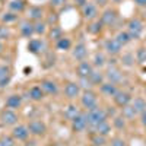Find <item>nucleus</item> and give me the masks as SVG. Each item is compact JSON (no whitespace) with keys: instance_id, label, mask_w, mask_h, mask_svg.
I'll list each match as a JSON object with an SVG mask.
<instances>
[{"instance_id":"obj_27","label":"nucleus","mask_w":146,"mask_h":146,"mask_svg":"<svg viewBox=\"0 0 146 146\" xmlns=\"http://www.w3.org/2000/svg\"><path fill=\"white\" fill-rule=\"evenodd\" d=\"M9 10L13 12V13H18V12H23L25 10V2L23 0H12V2L7 5Z\"/></svg>"},{"instance_id":"obj_38","label":"nucleus","mask_w":146,"mask_h":146,"mask_svg":"<svg viewBox=\"0 0 146 146\" xmlns=\"http://www.w3.org/2000/svg\"><path fill=\"white\" fill-rule=\"evenodd\" d=\"M16 19H18V15L13 13V12H7V13H3V16H2V22H5V23L15 22Z\"/></svg>"},{"instance_id":"obj_48","label":"nucleus","mask_w":146,"mask_h":146,"mask_svg":"<svg viewBox=\"0 0 146 146\" xmlns=\"http://www.w3.org/2000/svg\"><path fill=\"white\" fill-rule=\"evenodd\" d=\"M107 3H108V0H96L95 5H96V6H105Z\"/></svg>"},{"instance_id":"obj_19","label":"nucleus","mask_w":146,"mask_h":146,"mask_svg":"<svg viewBox=\"0 0 146 146\" xmlns=\"http://www.w3.org/2000/svg\"><path fill=\"white\" fill-rule=\"evenodd\" d=\"M100 91H101V94L105 95V96H114V95L117 94L118 88H117V85L113 83V82H104V83H101Z\"/></svg>"},{"instance_id":"obj_2","label":"nucleus","mask_w":146,"mask_h":146,"mask_svg":"<svg viewBox=\"0 0 146 146\" xmlns=\"http://www.w3.org/2000/svg\"><path fill=\"white\" fill-rule=\"evenodd\" d=\"M143 31H145V27H143V22L140 19L133 18V19L129 21V23H127V32H129L131 40H139L142 36V34H143Z\"/></svg>"},{"instance_id":"obj_29","label":"nucleus","mask_w":146,"mask_h":146,"mask_svg":"<svg viewBox=\"0 0 146 146\" xmlns=\"http://www.w3.org/2000/svg\"><path fill=\"white\" fill-rule=\"evenodd\" d=\"M89 79H91L92 85H101V83H104L105 75H104V73H102L101 70H94V72L91 73Z\"/></svg>"},{"instance_id":"obj_7","label":"nucleus","mask_w":146,"mask_h":146,"mask_svg":"<svg viewBox=\"0 0 146 146\" xmlns=\"http://www.w3.org/2000/svg\"><path fill=\"white\" fill-rule=\"evenodd\" d=\"M28 129H29V133L34 136H44L47 131V126L41 120H31L28 124Z\"/></svg>"},{"instance_id":"obj_43","label":"nucleus","mask_w":146,"mask_h":146,"mask_svg":"<svg viewBox=\"0 0 146 146\" xmlns=\"http://www.w3.org/2000/svg\"><path fill=\"white\" fill-rule=\"evenodd\" d=\"M111 146H127V142L121 137H114L111 140Z\"/></svg>"},{"instance_id":"obj_47","label":"nucleus","mask_w":146,"mask_h":146,"mask_svg":"<svg viewBox=\"0 0 146 146\" xmlns=\"http://www.w3.org/2000/svg\"><path fill=\"white\" fill-rule=\"evenodd\" d=\"M75 3L78 5V6H80V7H83L85 5L88 3V0H75Z\"/></svg>"},{"instance_id":"obj_18","label":"nucleus","mask_w":146,"mask_h":146,"mask_svg":"<svg viewBox=\"0 0 146 146\" xmlns=\"http://www.w3.org/2000/svg\"><path fill=\"white\" fill-rule=\"evenodd\" d=\"M12 79V72H10V67L9 66H5L2 64L0 66V88H5L9 85Z\"/></svg>"},{"instance_id":"obj_42","label":"nucleus","mask_w":146,"mask_h":146,"mask_svg":"<svg viewBox=\"0 0 146 146\" xmlns=\"http://www.w3.org/2000/svg\"><path fill=\"white\" fill-rule=\"evenodd\" d=\"M126 118L121 115V117H115L114 118V126L117 127V129H124V126H126V121H124Z\"/></svg>"},{"instance_id":"obj_20","label":"nucleus","mask_w":146,"mask_h":146,"mask_svg":"<svg viewBox=\"0 0 146 146\" xmlns=\"http://www.w3.org/2000/svg\"><path fill=\"white\" fill-rule=\"evenodd\" d=\"M44 48V42L40 38H32L28 42V51L31 54H40Z\"/></svg>"},{"instance_id":"obj_31","label":"nucleus","mask_w":146,"mask_h":146,"mask_svg":"<svg viewBox=\"0 0 146 146\" xmlns=\"http://www.w3.org/2000/svg\"><path fill=\"white\" fill-rule=\"evenodd\" d=\"M48 36H50V40L51 41H58L60 38H63V32H62V29H60L57 25H54V27H51V29H50V32H48Z\"/></svg>"},{"instance_id":"obj_1","label":"nucleus","mask_w":146,"mask_h":146,"mask_svg":"<svg viewBox=\"0 0 146 146\" xmlns=\"http://www.w3.org/2000/svg\"><path fill=\"white\" fill-rule=\"evenodd\" d=\"M86 118H88V129H92L95 126H98L102 121L108 120V114L104 108L101 107H94L91 110H86Z\"/></svg>"},{"instance_id":"obj_52","label":"nucleus","mask_w":146,"mask_h":146,"mask_svg":"<svg viewBox=\"0 0 146 146\" xmlns=\"http://www.w3.org/2000/svg\"><path fill=\"white\" fill-rule=\"evenodd\" d=\"M91 146H95V145H91Z\"/></svg>"},{"instance_id":"obj_45","label":"nucleus","mask_w":146,"mask_h":146,"mask_svg":"<svg viewBox=\"0 0 146 146\" xmlns=\"http://www.w3.org/2000/svg\"><path fill=\"white\" fill-rule=\"evenodd\" d=\"M140 123H142V126L146 129V111H143V113L140 114Z\"/></svg>"},{"instance_id":"obj_35","label":"nucleus","mask_w":146,"mask_h":146,"mask_svg":"<svg viewBox=\"0 0 146 146\" xmlns=\"http://www.w3.org/2000/svg\"><path fill=\"white\" fill-rule=\"evenodd\" d=\"M105 63H107V58H105V56L102 54V53H96L95 54V57H94V67H98V69H101V67H104L105 66Z\"/></svg>"},{"instance_id":"obj_16","label":"nucleus","mask_w":146,"mask_h":146,"mask_svg":"<svg viewBox=\"0 0 146 146\" xmlns=\"http://www.w3.org/2000/svg\"><path fill=\"white\" fill-rule=\"evenodd\" d=\"M19 32L22 36L25 38H31V36L35 34V28H34V22L29 19H25L19 23Z\"/></svg>"},{"instance_id":"obj_14","label":"nucleus","mask_w":146,"mask_h":146,"mask_svg":"<svg viewBox=\"0 0 146 146\" xmlns=\"http://www.w3.org/2000/svg\"><path fill=\"white\" fill-rule=\"evenodd\" d=\"M94 72V64L83 60V62H79L78 67H76V75L79 78H89L91 73Z\"/></svg>"},{"instance_id":"obj_22","label":"nucleus","mask_w":146,"mask_h":146,"mask_svg":"<svg viewBox=\"0 0 146 146\" xmlns=\"http://www.w3.org/2000/svg\"><path fill=\"white\" fill-rule=\"evenodd\" d=\"M28 95H29V100H32V101H41V100L44 98L45 94H44V91H42L41 86H38V85H34L32 88H29Z\"/></svg>"},{"instance_id":"obj_28","label":"nucleus","mask_w":146,"mask_h":146,"mask_svg":"<svg viewBox=\"0 0 146 146\" xmlns=\"http://www.w3.org/2000/svg\"><path fill=\"white\" fill-rule=\"evenodd\" d=\"M56 48L58 51H67L72 48V41L70 38H67V36H63V38H60L57 42H56Z\"/></svg>"},{"instance_id":"obj_8","label":"nucleus","mask_w":146,"mask_h":146,"mask_svg":"<svg viewBox=\"0 0 146 146\" xmlns=\"http://www.w3.org/2000/svg\"><path fill=\"white\" fill-rule=\"evenodd\" d=\"M105 78L108 79V82H113V83L118 85L121 80H123V73H121V70L115 64H113V66H110L108 70L105 72Z\"/></svg>"},{"instance_id":"obj_40","label":"nucleus","mask_w":146,"mask_h":146,"mask_svg":"<svg viewBox=\"0 0 146 146\" xmlns=\"http://www.w3.org/2000/svg\"><path fill=\"white\" fill-rule=\"evenodd\" d=\"M0 146H15V139L12 136H2L0 137Z\"/></svg>"},{"instance_id":"obj_11","label":"nucleus","mask_w":146,"mask_h":146,"mask_svg":"<svg viewBox=\"0 0 146 146\" xmlns=\"http://www.w3.org/2000/svg\"><path fill=\"white\" fill-rule=\"evenodd\" d=\"M29 129L28 126L25 124H18L13 127V130H12V137H13L15 140H27L29 137Z\"/></svg>"},{"instance_id":"obj_44","label":"nucleus","mask_w":146,"mask_h":146,"mask_svg":"<svg viewBox=\"0 0 146 146\" xmlns=\"http://www.w3.org/2000/svg\"><path fill=\"white\" fill-rule=\"evenodd\" d=\"M64 3H66V0H50V5L53 7H62L64 6Z\"/></svg>"},{"instance_id":"obj_26","label":"nucleus","mask_w":146,"mask_h":146,"mask_svg":"<svg viewBox=\"0 0 146 146\" xmlns=\"http://www.w3.org/2000/svg\"><path fill=\"white\" fill-rule=\"evenodd\" d=\"M80 113H82V111H80V110H79L75 104H70L69 107H66V108H64V113H63V114H64V117H66L67 120H70V121H72L73 118H75L76 115H79Z\"/></svg>"},{"instance_id":"obj_5","label":"nucleus","mask_w":146,"mask_h":146,"mask_svg":"<svg viewBox=\"0 0 146 146\" xmlns=\"http://www.w3.org/2000/svg\"><path fill=\"white\" fill-rule=\"evenodd\" d=\"M82 16L88 22L96 21V18H98V6H96L95 3H92V2H88L82 7Z\"/></svg>"},{"instance_id":"obj_15","label":"nucleus","mask_w":146,"mask_h":146,"mask_svg":"<svg viewBox=\"0 0 146 146\" xmlns=\"http://www.w3.org/2000/svg\"><path fill=\"white\" fill-rule=\"evenodd\" d=\"M72 56L75 60H78V62H83V60H86V57H88V47L83 42L76 44L75 48L72 50Z\"/></svg>"},{"instance_id":"obj_17","label":"nucleus","mask_w":146,"mask_h":146,"mask_svg":"<svg viewBox=\"0 0 146 146\" xmlns=\"http://www.w3.org/2000/svg\"><path fill=\"white\" fill-rule=\"evenodd\" d=\"M41 88H42L44 94H47V95H56V94L58 92V85H57V82H54V80H51V79L42 80V82H41Z\"/></svg>"},{"instance_id":"obj_51","label":"nucleus","mask_w":146,"mask_h":146,"mask_svg":"<svg viewBox=\"0 0 146 146\" xmlns=\"http://www.w3.org/2000/svg\"><path fill=\"white\" fill-rule=\"evenodd\" d=\"M145 94H146V86H145Z\"/></svg>"},{"instance_id":"obj_37","label":"nucleus","mask_w":146,"mask_h":146,"mask_svg":"<svg viewBox=\"0 0 146 146\" xmlns=\"http://www.w3.org/2000/svg\"><path fill=\"white\" fill-rule=\"evenodd\" d=\"M10 29L5 25H0V41H6L10 38Z\"/></svg>"},{"instance_id":"obj_23","label":"nucleus","mask_w":146,"mask_h":146,"mask_svg":"<svg viewBox=\"0 0 146 146\" xmlns=\"http://www.w3.org/2000/svg\"><path fill=\"white\" fill-rule=\"evenodd\" d=\"M42 16H44V12H42L41 7L32 6V7L28 9V19H29V21H35V22H36V21H41Z\"/></svg>"},{"instance_id":"obj_6","label":"nucleus","mask_w":146,"mask_h":146,"mask_svg":"<svg viewBox=\"0 0 146 146\" xmlns=\"http://www.w3.org/2000/svg\"><path fill=\"white\" fill-rule=\"evenodd\" d=\"M104 50L110 56H118L121 53V50H123V45H121L115 38H108L104 42Z\"/></svg>"},{"instance_id":"obj_21","label":"nucleus","mask_w":146,"mask_h":146,"mask_svg":"<svg viewBox=\"0 0 146 146\" xmlns=\"http://www.w3.org/2000/svg\"><path fill=\"white\" fill-rule=\"evenodd\" d=\"M21 104H22V96L16 95V94L9 95L6 100V108H9V110H16L21 107Z\"/></svg>"},{"instance_id":"obj_3","label":"nucleus","mask_w":146,"mask_h":146,"mask_svg":"<svg viewBox=\"0 0 146 146\" xmlns=\"http://www.w3.org/2000/svg\"><path fill=\"white\" fill-rule=\"evenodd\" d=\"M80 104H82L83 108L91 110V108H94V107L98 105V96H96V94H95L92 89H86V91L82 92Z\"/></svg>"},{"instance_id":"obj_34","label":"nucleus","mask_w":146,"mask_h":146,"mask_svg":"<svg viewBox=\"0 0 146 146\" xmlns=\"http://www.w3.org/2000/svg\"><path fill=\"white\" fill-rule=\"evenodd\" d=\"M47 27H48V23L44 22V21H36V22H34L35 34H38V35H44V34L47 32Z\"/></svg>"},{"instance_id":"obj_4","label":"nucleus","mask_w":146,"mask_h":146,"mask_svg":"<svg viewBox=\"0 0 146 146\" xmlns=\"http://www.w3.org/2000/svg\"><path fill=\"white\" fill-rule=\"evenodd\" d=\"M72 126V131L75 133H82L88 129V118H86V113H80L79 115H76L70 121Z\"/></svg>"},{"instance_id":"obj_12","label":"nucleus","mask_w":146,"mask_h":146,"mask_svg":"<svg viewBox=\"0 0 146 146\" xmlns=\"http://www.w3.org/2000/svg\"><path fill=\"white\" fill-rule=\"evenodd\" d=\"M0 120H2V123L6 124V126H15L18 123V114L15 113V110H5V111L0 114Z\"/></svg>"},{"instance_id":"obj_24","label":"nucleus","mask_w":146,"mask_h":146,"mask_svg":"<svg viewBox=\"0 0 146 146\" xmlns=\"http://www.w3.org/2000/svg\"><path fill=\"white\" fill-rule=\"evenodd\" d=\"M131 107L135 108V111L137 113V115H140L143 111H146V100L140 98V96H137V98L131 100Z\"/></svg>"},{"instance_id":"obj_9","label":"nucleus","mask_w":146,"mask_h":146,"mask_svg":"<svg viewBox=\"0 0 146 146\" xmlns=\"http://www.w3.org/2000/svg\"><path fill=\"white\" fill-rule=\"evenodd\" d=\"M80 91H82V88L78 82H69L64 86V95L67 100H76L80 95Z\"/></svg>"},{"instance_id":"obj_49","label":"nucleus","mask_w":146,"mask_h":146,"mask_svg":"<svg viewBox=\"0 0 146 146\" xmlns=\"http://www.w3.org/2000/svg\"><path fill=\"white\" fill-rule=\"evenodd\" d=\"M23 72H25V75H29V73L32 72V69L31 67H25V69H23Z\"/></svg>"},{"instance_id":"obj_46","label":"nucleus","mask_w":146,"mask_h":146,"mask_svg":"<svg viewBox=\"0 0 146 146\" xmlns=\"http://www.w3.org/2000/svg\"><path fill=\"white\" fill-rule=\"evenodd\" d=\"M135 5L139 7H146V0H135Z\"/></svg>"},{"instance_id":"obj_32","label":"nucleus","mask_w":146,"mask_h":146,"mask_svg":"<svg viewBox=\"0 0 146 146\" xmlns=\"http://www.w3.org/2000/svg\"><path fill=\"white\" fill-rule=\"evenodd\" d=\"M115 40L121 44V45H127L130 41H131V38H130V35H129V32L127 31H120V32H117V35H115Z\"/></svg>"},{"instance_id":"obj_10","label":"nucleus","mask_w":146,"mask_h":146,"mask_svg":"<svg viewBox=\"0 0 146 146\" xmlns=\"http://www.w3.org/2000/svg\"><path fill=\"white\" fill-rule=\"evenodd\" d=\"M113 100H114V102H115V105H117V107L123 108V107L129 105V104L131 102V100H133V98H131V95H130L129 92L118 89V91H117V94L113 96Z\"/></svg>"},{"instance_id":"obj_13","label":"nucleus","mask_w":146,"mask_h":146,"mask_svg":"<svg viewBox=\"0 0 146 146\" xmlns=\"http://www.w3.org/2000/svg\"><path fill=\"white\" fill-rule=\"evenodd\" d=\"M101 23L104 27H113L115 21H117V12L114 9H107L102 12V15H101Z\"/></svg>"},{"instance_id":"obj_39","label":"nucleus","mask_w":146,"mask_h":146,"mask_svg":"<svg viewBox=\"0 0 146 146\" xmlns=\"http://www.w3.org/2000/svg\"><path fill=\"white\" fill-rule=\"evenodd\" d=\"M78 83L80 85V88H83L85 91H86V89H91V88L94 86L89 78H79V82H78Z\"/></svg>"},{"instance_id":"obj_30","label":"nucleus","mask_w":146,"mask_h":146,"mask_svg":"<svg viewBox=\"0 0 146 146\" xmlns=\"http://www.w3.org/2000/svg\"><path fill=\"white\" fill-rule=\"evenodd\" d=\"M121 115H123L126 120H133V118L137 115V113L135 111V108L131 107V104H129V105L121 108Z\"/></svg>"},{"instance_id":"obj_50","label":"nucleus","mask_w":146,"mask_h":146,"mask_svg":"<svg viewBox=\"0 0 146 146\" xmlns=\"http://www.w3.org/2000/svg\"><path fill=\"white\" fill-rule=\"evenodd\" d=\"M3 48H5L3 47V41H0V53H3Z\"/></svg>"},{"instance_id":"obj_33","label":"nucleus","mask_w":146,"mask_h":146,"mask_svg":"<svg viewBox=\"0 0 146 146\" xmlns=\"http://www.w3.org/2000/svg\"><path fill=\"white\" fill-rule=\"evenodd\" d=\"M91 143L95 145V146H104L107 143V136L98 135V133H94V135L91 136Z\"/></svg>"},{"instance_id":"obj_36","label":"nucleus","mask_w":146,"mask_h":146,"mask_svg":"<svg viewBox=\"0 0 146 146\" xmlns=\"http://www.w3.org/2000/svg\"><path fill=\"white\" fill-rule=\"evenodd\" d=\"M102 23H101V21H92V23L88 27V32H91V34H100L101 31H102Z\"/></svg>"},{"instance_id":"obj_41","label":"nucleus","mask_w":146,"mask_h":146,"mask_svg":"<svg viewBox=\"0 0 146 146\" xmlns=\"http://www.w3.org/2000/svg\"><path fill=\"white\" fill-rule=\"evenodd\" d=\"M136 57H137V62L145 63V62H146V48H143V47H142V48H139Z\"/></svg>"},{"instance_id":"obj_25","label":"nucleus","mask_w":146,"mask_h":146,"mask_svg":"<svg viewBox=\"0 0 146 146\" xmlns=\"http://www.w3.org/2000/svg\"><path fill=\"white\" fill-rule=\"evenodd\" d=\"M94 133H98V135H102V136H107L110 131H111V126H110L108 120L107 121H102V123H100L98 126H95L91 129Z\"/></svg>"}]
</instances>
